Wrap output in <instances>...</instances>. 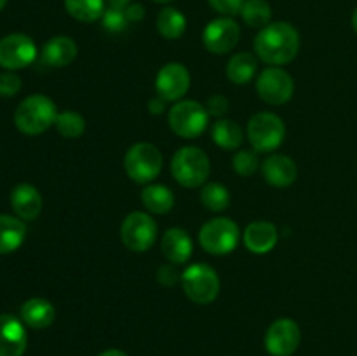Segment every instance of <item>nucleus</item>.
<instances>
[{
  "mask_svg": "<svg viewBox=\"0 0 357 356\" xmlns=\"http://www.w3.org/2000/svg\"><path fill=\"white\" fill-rule=\"evenodd\" d=\"M164 107H166V101H164L160 96L152 98V100H150V103H149V108H150V112H152V114H162Z\"/></svg>",
  "mask_w": 357,
  "mask_h": 356,
  "instance_id": "37",
  "label": "nucleus"
},
{
  "mask_svg": "<svg viewBox=\"0 0 357 356\" xmlns=\"http://www.w3.org/2000/svg\"><path fill=\"white\" fill-rule=\"evenodd\" d=\"M58 117L56 103L45 94L26 96L14 112V124L23 135L37 136L54 126Z\"/></svg>",
  "mask_w": 357,
  "mask_h": 356,
  "instance_id": "2",
  "label": "nucleus"
},
{
  "mask_svg": "<svg viewBox=\"0 0 357 356\" xmlns=\"http://www.w3.org/2000/svg\"><path fill=\"white\" fill-rule=\"evenodd\" d=\"M26 237V225L21 218L0 215V255H7L21 248Z\"/></svg>",
  "mask_w": 357,
  "mask_h": 356,
  "instance_id": "22",
  "label": "nucleus"
},
{
  "mask_svg": "<svg viewBox=\"0 0 357 356\" xmlns=\"http://www.w3.org/2000/svg\"><path fill=\"white\" fill-rule=\"evenodd\" d=\"M160 248H162L164 257L171 264H185L190 260L192 251H194L190 236L187 230L180 229V227H171L164 232L162 239H160Z\"/></svg>",
  "mask_w": 357,
  "mask_h": 356,
  "instance_id": "19",
  "label": "nucleus"
},
{
  "mask_svg": "<svg viewBox=\"0 0 357 356\" xmlns=\"http://www.w3.org/2000/svg\"><path fill=\"white\" fill-rule=\"evenodd\" d=\"M152 2H157V3H166V2H171V0H152Z\"/></svg>",
  "mask_w": 357,
  "mask_h": 356,
  "instance_id": "42",
  "label": "nucleus"
},
{
  "mask_svg": "<svg viewBox=\"0 0 357 356\" xmlns=\"http://www.w3.org/2000/svg\"><path fill=\"white\" fill-rule=\"evenodd\" d=\"M243 21L251 28H265L271 24L272 9L267 0H246L241 9Z\"/></svg>",
  "mask_w": 357,
  "mask_h": 356,
  "instance_id": "29",
  "label": "nucleus"
},
{
  "mask_svg": "<svg viewBox=\"0 0 357 356\" xmlns=\"http://www.w3.org/2000/svg\"><path fill=\"white\" fill-rule=\"evenodd\" d=\"M213 142L225 150H236L243 145L244 133L237 122L229 119H218L211 129Z\"/></svg>",
  "mask_w": 357,
  "mask_h": 356,
  "instance_id": "25",
  "label": "nucleus"
},
{
  "mask_svg": "<svg viewBox=\"0 0 357 356\" xmlns=\"http://www.w3.org/2000/svg\"><path fill=\"white\" fill-rule=\"evenodd\" d=\"M209 171L211 164L208 154L199 147H183L171 159V173L181 187H201L208 181Z\"/></svg>",
  "mask_w": 357,
  "mask_h": 356,
  "instance_id": "3",
  "label": "nucleus"
},
{
  "mask_svg": "<svg viewBox=\"0 0 357 356\" xmlns=\"http://www.w3.org/2000/svg\"><path fill=\"white\" fill-rule=\"evenodd\" d=\"M28 335L23 321L13 314H0V356H23Z\"/></svg>",
  "mask_w": 357,
  "mask_h": 356,
  "instance_id": "15",
  "label": "nucleus"
},
{
  "mask_svg": "<svg viewBox=\"0 0 357 356\" xmlns=\"http://www.w3.org/2000/svg\"><path fill=\"white\" fill-rule=\"evenodd\" d=\"M6 3H7V0H0V10H2L3 7H6Z\"/></svg>",
  "mask_w": 357,
  "mask_h": 356,
  "instance_id": "41",
  "label": "nucleus"
},
{
  "mask_svg": "<svg viewBox=\"0 0 357 356\" xmlns=\"http://www.w3.org/2000/svg\"><path fill=\"white\" fill-rule=\"evenodd\" d=\"M302 332L296 321L289 318H279L265 334V348L272 356H291L298 349Z\"/></svg>",
  "mask_w": 357,
  "mask_h": 356,
  "instance_id": "13",
  "label": "nucleus"
},
{
  "mask_svg": "<svg viewBox=\"0 0 357 356\" xmlns=\"http://www.w3.org/2000/svg\"><path fill=\"white\" fill-rule=\"evenodd\" d=\"M257 93L265 103L284 105L293 98L295 82L293 77L281 66H268L258 75Z\"/></svg>",
  "mask_w": 357,
  "mask_h": 356,
  "instance_id": "10",
  "label": "nucleus"
},
{
  "mask_svg": "<svg viewBox=\"0 0 357 356\" xmlns=\"http://www.w3.org/2000/svg\"><path fill=\"white\" fill-rule=\"evenodd\" d=\"M21 79L14 72L0 73V96L13 98L20 93Z\"/></svg>",
  "mask_w": 357,
  "mask_h": 356,
  "instance_id": "33",
  "label": "nucleus"
},
{
  "mask_svg": "<svg viewBox=\"0 0 357 356\" xmlns=\"http://www.w3.org/2000/svg\"><path fill=\"white\" fill-rule=\"evenodd\" d=\"M232 166L236 170L237 175L241 177H251V175L257 173V170L260 168V157L258 152L253 149H244L234 156Z\"/></svg>",
  "mask_w": 357,
  "mask_h": 356,
  "instance_id": "31",
  "label": "nucleus"
},
{
  "mask_svg": "<svg viewBox=\"0 0 357 356\" xmlns=\"http://www.w3.org/2000/svg\"><path fill=\"white\" fill-rule=\"evenodd\" d=\"M101 21H103V28L110 34H121V31L126 30L128 27V17H126L124 9H114V7H108L105 9L103 16H101Z\"/></svg>",
  "mask_w": 357,
  "mask_h": 356,
  "instance_id": "32",
  "label": "nucleus"
},
{
  "mask_svg": "<svg viewBox=\"0 0 357 356\" xmlns=\"http://www.w3.org/2000/svg\"><path fill=\"white\" fill-rule=\"evenodd\" d=\"M157 239V223L149 213L132 212L121 225V241L128 250L146 251Z\"/></svg>",
  "mask_w": 357,
  "mask_h": 356,
  "instance_id": "9",
  "label": "nucleus"
},
{
  "mask_svg": "<svg viewBox=\"0 0 357 356\" xmlns=\"http://www.w3.org/2000/svg\"><path fill=\"white\" fill-rule=\"evenodd\" d=\"M98 356H128L124 351H121V349H107V351L100 353Z\"/></svg>",
  "mask_w": 357,
  "mask_h": 356,
  "instance_id": "39",
  "label": "nucleus"
},
{
  "mask_svg": "<svg viewBox=\"0 0 357 356\" xmlns=\"http://www.w3.org/2000/svg\"><path fill=\"white\" fill-rule=\"evenodd\" d=\"M300 51V35L293 24L275 21L258 31L255 38V52L264 63L281 66L293 61Z\"/></svg>",
  "mask_w": 357,
  "mask_h": 356,
  "instance_id": "1",
  "label": "nucleus"
},
{
  "mask_svg": "<svg viewBox=\"0 0 357 356\" xmlns=\"http://www.w3.org/2000/svg\"><path fill=\"white\" fill-rule=\"evenodd\" d=\"M243 239L251 253L265 255L278 244V229L267 220H257L244 229Z\"/></svg>",
  "mask_w": 357,
  "mask_h": 356,
  "instance_id": "18",
  "label": "nucleus"
},
{
  "mask_svg": "<svg viewBox=\"0 0 357 356\" xmlns=\"http://www.w3.org/2000/svg\"><path fill=\"white\" fill-rule=\"evenodd\" d=\"M108 3V7H114V9H126V7L131 3V0H105Z\"/></svg>",
  "mask_w": 357,
  "mask_h": 356,
  "instance_id": "38",
  "label": "nucleus"
},
{
  "mask_svg": "<svg viewBox=\"0 0 357 356\" xmlns=\"http://www.w3.org/2000/svg\"><path fill=\"white\" fill-rule=\"evenodd\" d=\"M352 27H354V30H356V34H357V7H356L354 14H352Z\"/></svg>",
  "mask_w": 357,
  "mask_h": 356,
  "instance_id": "40",
  "label": "nucleus"
},
{
  "mask_svg": "<svg viewBox=\"0 0 357 356\" xmlns=\"http://www.w3.org/2000/svg\"><path fill=\"white\" fill-rule=\"evenodd\" d=\"M208 2L216 13H220L222 16L232 17L236 14H241V9H243L246 0H208Z\"/></svg>",
  "mask_w": 357,
  "mask_h": 356,
  "instance_id": "34",
  "label": "nucleus"
},
{
  "mask_svg": "<svg viewBox=\"0 0 357 356\" xmlns=\"http://www.w3.org/2000/svg\"><path fill=\"white\" fill-rule=\"evenodd\" d=\"M171 129L181 138H197L206 131L209 114L204 105L194 100H180L171 107L167 115Z\"/></svg>",
  "mask_w": 357,
  "mask_h": 356,
  "instance_id": "6",
  "label": "nucleus"
},
{
  "mask_svg": "<svg viewBox=\"0 0 357 356\" xmlns=\"http://www.w3.org/2000/svg\"><path fill=\"white\" fill-rule=\"evenodd\" d=\"M20 316L21 321L33 330H44L54 323L56 309L47 299L33 297V299H28L26 302H23Z\"/></svg>",
  "mask_w": 357,
  "mask_h": 356,
  "instance_id": "21",
  "label": "nucleus"
},
{
  "mask_svg": "<svg viewBox=\"0 0 357 356\" xmlns=\"http://www.w3.org/2000/svg\"><path fill=\"white\" fill-rule=\"evenodd\" d=\"M190 89V72L181 63H167L155 77L157 96L164 101H180Z\"/></svg>",
  "mask_w": 357,
  "mask_h": 356,
  "instance_id": "14",
  "label": "nucleus"
},
{
  "mask_svg": "<svg viewBox=\"0 0 357 356\" xmlns=\"http://www.w3.org/2000/svg\"><path fill=\"white\" fill-rule=\"evenodd\" d=\"M124 13L129 23H136V21H142L145 17V7L142 3H129Z\"/></svg>",
  "mask_w": 357,
  "mask_h": 356,
  "instance_id": "36",
  "label": "nucleus"
},
{
  "mask_svg": "<svg viewBox=\"0 0 357 356\" xmlns=\"http://www.w3.org/2000/svg\"><path fill=\"white\" fill-rule=\"evenodd\" d=\"M206 110H208L209 115H215V117H222L229 112V100L222 94H213L208 100V105H206Z\"/></svg>",
  "mask_w": 357,
  "mask_h": 356,
  "instance_id": "35",
  "label": "nucleus"
},
{
  "mask_svg": "<svg viewBox=\"0 0 357 356\" xmlns=\"http://www.w3.org/2000/svg\"><path fill=\"white\" fill-rule=\"evenodd\" d=\"M42 195L37 191V187L30 184H20L10 192V206L17 218L21 220H35L42 212Z\"/></svg>",
  "mask_w": 357,
  "mask_h": 356,
  "instance_id": "17",
  "label": "nucleus"
},
{
  "mask_svg": "<svg viewBox=\"0 0 357 356\" xmlns=\"http://www.w3.org/2000/svg\"><path fill=\"white\" fill-rule=\"evenodd\" d=\"M77 44L73 38L66 35H58V37L49 38L44 44L40 52V58L45 65L54 66V68H63L68 66L73 59L77 58Z\"/></svg>",
  "mask_w": 357,
  "mask_h": 356,
  "instance_id": "20",
  "label": "nucleus"
},
{
  "mask_svg": "<svg viewBox=\"0 0 357 356\" xmlns=\"http://www.w3.org/2000/svg\"><path fill=\"white\" fill-rule=\"evenodd\" d=\"M181 286L188 299L195 304L215 302L220 293V278L211 265L194 264L188 265L181 274Z\"/></svg>",
  "mask_w": 357,
  "mask_h": 356,
  "instance_id": "7",
  "label": "nucleus"
},
{
  "mask_svg": "<svg viewBox=\"0 0 357 356\" xmlns=\"http://www.w3.org/2000/svg\"><path fill=\"white\" fill-rule=\"evenodd\" d=\"M241 28L232 17H216L206 24L202 44L213 54H227L239 44Z\"/></svg>",
  "mask_w": 357,
  "mask_h": 356,
  "instance_id": "12",
  "label": "nucleus"
},
{
  "mask_svg": "<svg viewBox=\"0 0 357 356\" xmlns=\"http://www.w3.org/2000/svg\"><path fill=\"white\" fill-rule=\"evenodd\" d=\"M65 9L80 23H94L105 13V0H65Z\"/></svg>",
  "mask_w": 357,
  "mask_h": 356,
  "instance_id": "27",
  "label": "nucleus"
},
{
  "mask_svg": "<svg viewBox=\"0 0 357 356\" xmlns=\"http://www.w3.org/2000/svg\"><path fill=\"white\" fill-rule=\"evenodd\" d=\"M142 202L153 215H166L174 206V194L166 185H146L142 192Z\"/></svg>",
  "mask_w": 357,
  "mask_h": 356,
  "instance_id": "23",
  "label": "nucleus"
},
{
  "mask_svg": "<svg viewBox=\"0 0 357 356\" xmlns=\"http://www.w3.org/2000/svg\"><path fill=\"white\" fill-rule=\"evenodd\" d=\"M54 126L63 138L75 140L79 136H82L84 131H86V119L79 112L65 110L61 114H58Z\"/></svg>",
  "mask_w": 357,
  "mask_h": 356,
  "instance_id": "30",
  "label": "nucleus"
},
{
  "mask_svg": "<svg viewBox=\"0 0 357 356\" xmlns=\"http://www.w3.org/2000/svg\"><path fill=\"white\" fill-rule=\"evenodd\" d=\"M157 30L167 40H176L187 30V20L174 7H164L157 16Z\"/></svg>",
  "mask_w": 357,
  "mask_h": 356,
  "instance_id": "26",
  "label": "nucleus"
},
{
  "mask_svg": "<svg viewBox=\"0 0 357 356\" xmlns=\"http://www.w3.org/2000/svg\"><path fill=\"white\" fill-rule=\"evenodd\" d=\"M201 202L206 209L213 213H220L230 206V192L225 185L209 181L201 188Z\"/></svg>",
  "mask_w": 357,
  "mask_h": 356,
  "instance_id": "28",
  "label": "nucleus"
},
{
  "mask_svg": "<svg viewBox=\"0 0 357 356\" xmlns=\"http://www.w3.org/2000/svg\"><path fill=\"white\" fill-rule=\"evenodd\" d=\"M239 227L227 216L209 220L199 230V243L211 255H227L234 251L239 243Z\"/></svg>",
  "mask_w": 357,
  "mask_h": 356,
  "instance_id": "8",
  "label": "nucleus"
},
{
  "mask_svg": "<svg viewBox=\"0 0 357 356\" xmlns=\"http://www.w3.org/2000/svg\"><path fill=\"white\" fill-rule=\"evenodd\" d=\"M257 68L258 61L251 52H239V54H234L227 63V77H229L230 82L244 86L250 80H253Z\"/></svg>",
  "mask_w": 357,
  "mask_h": 356,
  "instance_id": "24",
  "label": "nucleus"
},
{
  "mask_svg": "<svg viewBox=\"0 0 357 356\" xmlns=\"http://www.w3.org/2000/svg\"><path fill=\"white\" fill-rule=\"evenodd\" d=\"M246 136L251 149L257 150L258 154L274 152L284 142L286 126L278 114L258 112L248 122Z\"/></svg>",
  "mask_w": 357,
  "mask_h": 356,
  "instance_id": "4",
  "label": "nucleus"
},
{
  "mask_svg": "<svg viewBox=\"0 0 357 356\" xmlns=\"http://www.w3.org/2000/svg\"><path fill=\"white\" fill-rule=\"evenodd\" d=\"M162 154L155 145L146 142L129 147L124 156V170L136 184H150L162 171Z\"/></svg>",
  "mask_w": 357,
  "mask_h": 356,
  "instance_id": "5",
  "label": "nucleus"
},
{
  "mask_svg": "<svg viewBox=\"0 0 357 356\" xmlns=\"http://www.w3.org/2000/svg\"><path fill=\"white\" fill-rule=\"evenodd\" d=\"M261 173L267 184L272 187L284 188L295 184L296 177H298V170L291 157L282 156V154H272L261 164Z\"/></svg>",
  "mask_w": 357,
  "mask_h": 356,
  "instance_id": "16",
  "label": "nucleus"
},
{
  "mask_svg": "<svg viewBox=\"0 0 357 356\" xmlns=\"http://www.w3.org/2000/svg\"><path fill=\"white\" fill-rule=\"evenodd\" d=\"M37 58L33 38L24 34H10L0 38V66L9 72L31 65Z\"/></svg>",
  "mask_w": 357,
  "mask_h": 356,
  "instance_id": "11",
  "label": "nucleus"
}]
</instances>
